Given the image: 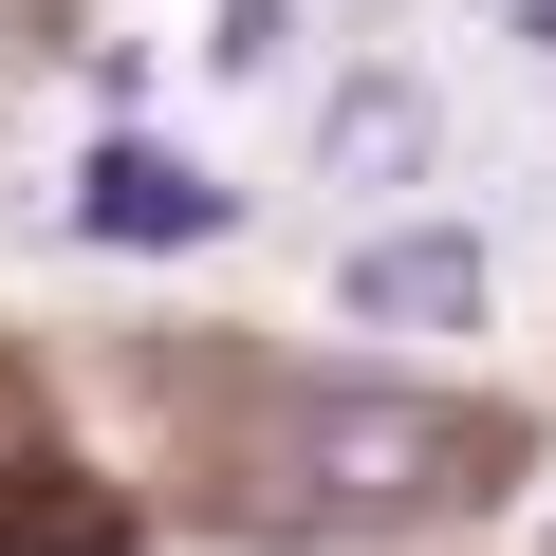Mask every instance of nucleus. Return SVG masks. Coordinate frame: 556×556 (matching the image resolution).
I'll list each match as a JSON object with an SVG mask.
<instances>
[{
    "mask_svg": "<svg viewBox=\"0 0 556 556\" xmlns=\"http://www.w3.org/2000/svg\"><path fill=\"white\" fill-rule=\"evenodd\" d=\"M204 56H223V75H278V56H298V0H223Z\"/></svg>",
    "mask_w": 556,
    "mask_h": 556,
    "instance_id": "nucleus-5",
    "label": "nucleus"
},
{
    "mask_svg": "<svg viewBox=\"0 0 556 556\" xmlns=\"http://www.w3.org/2000/svg\"><path fill=\"white\" fill-rule=\"evenodd\" d=\"M427 149H445V112H427L408 75H371V93H334V112H316V167H334V186H408Z\"/></svg>",
    "mask_w": 556,
    "mask_h": 556,
    "instance_id": "nucleus-3",
    "label": "nucleus"
},
{
    "mask_svg": "<svg viewBox=\"0 0 556 556\" xmlns=\"http://www.w3.org/2000/svg\"><path fill=\"white\" fill-rule=\"evenodd\" d=\"M353 316H390V334L482 316V241H371V260H353Z\"/></svg>",
    "mask_w": 556,
    "mask_h": 556,
    "instance_id": "nucleus-4",
    "label": "nucleus"
},
{
    "mask_svg": "<svg viewBox=\"0 0 556 556\" xmlns=\"http://www.w3.org/2000/svg\"><path fill=\"white\" fill-rule=\"evenodd\" d=\"M464 482H501V427L408 408V390H334L260 445V519H298V538H390V519H445Z\"/></svg>",
    "mask_w": 556,
    "mask_h": 556,
    "instance_id": "nucleus-1",
    "label": "nucleus"
},
{
    "mask_svg": "<svg viewBox=\"0 0 556 556\" xmlns=\"http://www.w3.org/2000/svg\"><path fill=\"white\" fill-rule=\"evenodd\" d=\"M75 223L130 241V260H167V241H223V186H204L186 149H93V167H75Z\"/></svg>",
    "mask_w": 556,
    "mask_h": 556,
    "instance_id": "nucleus-2",
    "label": "nucleus"
},
{
    "mask_svg": "<svg viewBox=\"0 0 556 556\" xmlns=\"http://www.w3.org/2000/svg\"><path fill=\"white\" fill-rule=\"evenodd\" d=\"M538 56H556V0H538Z\"/></svg>",
    "mask_w": 556,
    "mask_h": 556,
    "instance_id": "nucleus-6",
    "label": "nucleus"
}]
</instances>
